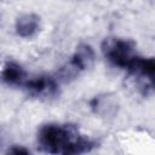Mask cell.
I'll return each mask as SVG.
<instances>
[{"label":"cell","mask_w":155,"mask_h":155,"mask_svg":"<svg viewBox=\"0 0 155 155\" xmlns=\"http://www.w3.org/2000/svg\"><path fill=\"white\" fill-rule=\"evenodd\" d=\"M24 88L31 97L41 101H51L59 96V81L57 78L48 75H39L28 79Z\"/></svg>","instance_id":"cell-4"},{"label":"cell","mask_w":155,"mask_h":155,"mask_svg":"<svg viewBox=\"0 0 155 155\" xmlns=\"http://www.w3.org/2000/svg\"><path fill=\"white\" fill-rule=\"evenodd\" d=\"M8 154H13V155H28L30 154V151L23 147H19V145H13L12 148L8 149L7 151Z\"/></svg>","instance_id":"cell-9"},{"label":"cell","mask_w":155,"mask_h":155,"mask_svg":"<svg viewBox=\"0 0 155 155\" xmlns=\"http://www.w3.org/2000/svg\"><path fill=\"white\" fill-rule=\"evenodd\" d=\"M126 70L140 92H155V58L137 56Z\"/></svg>","instance_id":"cell-3"},{"label":"cell","mask_w":155,"mask_h":155,"mask_svg":"<svg viewBox=\"0 0 155 155\" xmlns=\"http://www.w3.org/2000/svg\"><path fill=\"white\" fill-rule=\"evenodd\" d=\"M2 81L8 86H24L27 82V73L17 62L7 61L1 71Z\"/></svg>","instance_id":"cell-6"},{"label":"cell","mask_w":155,"mask_h":155,"mask_svg":"<svg viewBox=\"0 0 155 155\" xmlns=\"http://www.w3.org/2000/svg\"><path fill=\"white\" fill-rule=\"evenodd\" d=\"M80 73H81V70L71 62V59H69V62H67L64 65H62L58 69L57 80L62 81V82H69V81L74 80Z\"/></svg>","instance_id":"cell-8"},{"label":"cell","mask_w":155,"mask_h":155,"mask_svg":"<svg viewBox=\"0 0 155 155\" xmlns=\"http://www.w3.org/2000/svg\"><path fill=\"white\" fill-rule=\"evenodd\" d=\"M70 59L81 71L86 70L91 68L94 62V51L88 44H80L76 46Z\"/></svg>","instance_id":"cell-7"},{"label":"cell","mask_w":155,"mask_h":155,"mask_svg":"<svg viewBox=\"0 0 155 155\" xmlns=\"http://www.w3.org/2000/svg\"><path fill=\"white\" fill-rule=\"evenodd\" d=\"M40 29V17L35 13H24L16 19L15 30L21 38H33Z\"/></svg>","instance_id":"cell-5"},{"label":"cell","mask_w":155,"mask_h":155,"mask_svg":"<svg viewBox=\"0 0 155 155\" xmlns=\"http://www.w3.org/2000/svg\"><path fill=\"white\" fill-rule=\"evenodd\" d=\"M103 56L115 67L127 69L136 59V44L130 39L109 36L101 45Z\"/></svg>","instance_id":"cell-2"},{"label":"cell","mask_w":155,"mask_h":155,"mask_svg":"<svg viewBox=\"0 0 155 155\" xmlns=\"http://www.w3.org/2000/svg\"><path fill=\"white\" fill-rule=\"evenodd\" d=\"M38 143L48 154L75 155L90 151L96 143L80 134L79 130L68 124H46L38 132Z\"/></svg>","instance_id":"cell-1"}]
</instances>
